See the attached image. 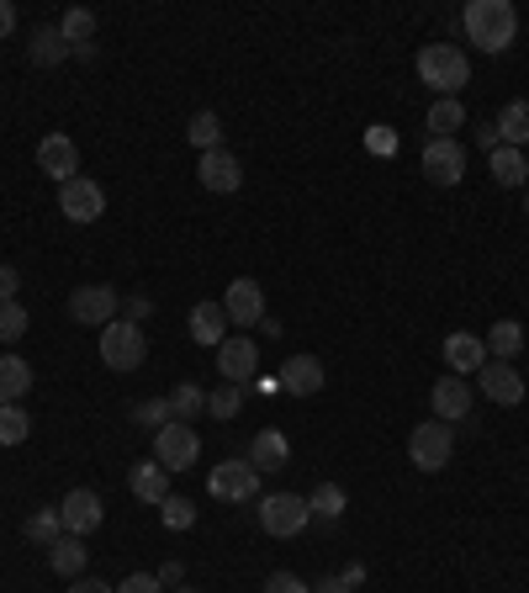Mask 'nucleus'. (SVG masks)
I'll return each mask as SVG.
<instances>
[{"instance_id": "f257e3e1", "label": "nucleus", "mask_w": 529, "mask_h": 593, "mask_svg": "<svg viewBox=\"0 0 529 593\" xmlns=\"http://www.w3.org/2000/svg\"><path fill=\"white\" fill-rule=\"evenodd\" d=\"M461 32L482 54H503L519 37V11H514V0H471L461 11Z\"/></svg>"}, {"instance_id": "f03ea898", "label": "nucleus", "mask_w": 529, "mask_h": 593, "mask_svg": "<svg viewBox=\"0 0 529 593\" xmlns=\"http://www.w3.org/2000/svg\"><path fill=\"white\" fill-rule=\"evenodd\" d=\"M413 64H418V80L435 96H461L471 86V59L466 48H455V43H424Z\"/></svg>"}, {"instance_id": "7ed1b4c3", "label": "nucleus", "mask_w": 529, "mask_h": 593, "mask_svg": "<svg viewBox=\"0 0 529 593\" xmlns=\"http://www.w3.org/2000/svg\"><path fill=\"white\" fill-rule=\"evenodd\" d=\"M95 350H101V366H106V371H138V366L148 360V339H144V328L138 324L112 318V324L101 328Z\"/></svg>"}, {"instance_id": "20e7f679", "label": "nucleus", "mask_w": 529, "mask_h": 593, "mask_svg": "<svg viewBox=\"0 0 529 593\" xmlns=\"http://www.w3.org/2000/svg\"><path fill=\"white\" fill-rule=\"evenodd\" d=\"M450 456H455V424L429 418V424H418V429L408 435V461L418 467V472H444Z\"/></svg>"}, {"instance_id": "39448f33", "label": "nucleus", "mask_w": 529, "mask_h": 593, "mask_svg": "<svg viewBox=\"0 0 529 593\" xmlns=\"http://www.w3.org/2000/svg\"><path fill=\"white\" fill-rule=\"evenodd\" d=\"M196 456H202V435L176 418V424H165L159 435H154V461L165 467V472H191L196 467Z\"/></svg>"}, {"instance_id": "423d86ee", "label": "nucleus", "mask_w": 529, "mask_h": 593, "mask_svg": "<svg viewBox=\"0 0 529 593\" xmlns=\"http://www.w3.org/2000/svg\"><path fill=\"white\" fill-rule=\"evenodd\" d=\"M307 519H313V508L302 493H270L260 504V525L264 535H275V540H292V535L307 530Z\"/></svg>"}, {"instance_id": "0eeeda50", "label": "nucleus", "mask_w": 529, "mask_h": 593, "mask_svg": "<svg viewBox=\"0 0 529 593\" xmlns=\"http://www.w3.org/2000/svg\"><path fill=\"white\" fill-rule=\"evenodd\" d=\"M206 493L223 499V504H249L260 493V472L249 467V456L244 461H223V467H212V477H206Z\"/></svg>"}, {"instance_id": "6e6552de", "label": "nucleus", "mask_w": 529, "mask_h": 593, "mask_svg": "<svg viewBox=\"0 0 529 593\" xmlns=\"http://www.w3.org/2000/svg\"><path fill=\"white\" fill-rule=\"evenodd\" d=\"M117 307H122L117 287H75L69 292V318L86 328H106L117 318Z\"/></svg>"}, {"instance_id": "1a4fd4ad", "label": "nucleus", "mask_w": 529, "mask_h": 593, "mask_svg": "<svg viewBox=\"0 0 529 593\" xmlns=\"http://www.w3.org/2000/svg\"><path fill=\"white\" fill-rule=\"evenodd\" d=\"M255 371H260V345L244 339V334H228V339L217 345V377L234 382V387H249Z\"/></svg>"}, {"instance_id": "9d476101", "label": "nucleus", "mask_w": 529, "mask_h": 593, "mask_svg": "<svg viewBox=\"0 0 529 593\" xmlns=\"http://www.w3.org/2000/svg\"><path fill=\"white\" fill-rule=\"evenodd\" d=\"M59 519H64V535H80V540H86V535L101 530L106 504H101V493H95V488H75V493H64Z\"/></svg>"}, {"instance_id": "9b49d317", "label": "nucleus", "mask_w": 529, "mask_h": 593, "mask_svg": "<svg viewBox=\"0 0 529 593\" xmlns=\"http://www.w3.org/2000/svg\"><path fill=\"white\" fill-rule=\"evenodd\" d=\"M424 176L435 186H461L466 176V144L461 138H429L424 144Z\"/></svg>"}, {"instance_id": "f8f14e48", "label": "nucleus", "mask_w": 529, "mask_h": 593, "mask_svg": "<svg viewBox=\"0 0 529 593\" xmlns=\"http://www.w3.org/2000/svg\"><path fill=\"white\" fill-rule=\"evenodd\" d=\"M59 212L69 223H95L101 212H106V191L95 186L90 176H75L59 186Z\"/></svg>"}, {"instance_id": "ddd939ff", "label": "nucleus", "mask_w": 529, "mask_h": 593, "mask_svg": "<svg viewBox=\"0 0 529 593\" xmlns=\"http://www.w3.org/2000/svg\"><path fill=\"white\" fill-rule=\"evenodd\" d=\"M476 382H482V392H487L493 403H503V409H519V403H525V377H519L514 360H487V366L476 371Z\"/></svg>"}, {"instance_id": "4468645a", "label": "nucleus", "mask_w": 529, "mask_h": 593, "mask_svg": "<svg viewBox=\"0 0 529 593\" xmlns=\"http://www.w3.org/2000/svg\"><path fill=\"white\" fill-rule=\"evenodd\" d=\"M196 180H202L206 191H217V197H234L238 186H244V165H238V154L228 148H212L196 159Z\"/></svg>"}, {"instance_id": "2eb2a0df", "label": "nucleus", "mask_w": 529, "mask_h": 593, "mask_svg": "<svg viewBox=\"0 0 529 593\" xmlns=\"http://www.w3.org/2000/svg\"><path fill=\"white\" fill-rule=\"evenodd\" d=\"M37 170L48 180H75L80 176V148H75V138H64V133H48L43 144H37Z\"/></svg>"}, {"instance_id": "dca6fc26", "label": "nucleus", "mask_w": 529, "mask_h": 593, "mask_svg": "<svg viewBox=\"0 0 529 593\" xmlns=\"http://www.w3.org/2000/svg\"><path fill=\"white\" fill-rule=\"evenodd\" d=\"M223 313H228V324H234V328L260 324V318H264V292H260V281L238 276L234 287L223 292Z\"/></svg>"}, {"instance_id": "f3484780", "label": "nucleus", "mask_w": 529, "mask_h": 593, "mask_svg": "<svg viewBox=\"0 0 529 593\" xmlns=\"http://www.w3.org/2000/svg\"><path fill=\"white\" fill-rule=\"evenodd\" d=\"M275 382L286 387L292 398H313V392H324L328 387V371L318 356H292L281 371H275Z\"/></svg>"}, {"instance_id": "a211bd4d", "label": "nucleus", "mask_w": 529, "mask_h": 593, "mask_svg": "<svg viewBox=\"0 0 529 593\" xmlns=\"http://www.w3.org/2000/svg\"><path fill=\"white\" fill-rule=\"evenodd\" d=\"M429 409H435V418H444V424H461V418L471 414V382H461L455 371L440 377V382L429 387Z\"/></svg>"}, {"instance_id": "6ab92c4d", "label": "nucleus", "mask_w": 529, "mask_h": 593, "mask_svg": "<svg viewBox=\"0 0 529 593\" xmlns=\"http://www.w3.org/2000/svg\"><path fill=\"white\" fill-rule=\"evenodd\" d=\"M444 366H450L455 377H476V371L487 366V345H482L471 328H455V334H444Z\"/></svg>"}, {"instance_id": "aec40b11", "label": "nucleus", "mask_w": 529, "mask_h": 593, "mask_svg": "<svg viewBox=\"0 0 529 593\" xmlns=\"http://www.w3.org/2000/svg\"><path fill=\"white\" fill-rule=\"evenodd\" d=\"M191 339L206 345V350H217V345L228 339V313H223V302H217V296H206V302L191 307Z\"/></svg>"}, {"instance_id": "412c9836", "label": "nucleus", "mask_w": 529, "mask_h": 593, "mask_svg": "<svg viewBox=\"0 0 529 593\" xmlns=\"http://www.w3.org/2000/svg\"><path fill=\"white\" fill-rule=\"evenodd\" d=\"M286 461H292V440L281 429H260L249 445V467L255 472H286Z\"/></svg>"}, {"instance_id": "4be33fe9", "label": "nucleus", "mask_w": 529, "mask_h": 593, "mask_svg": "<svg viewBox=\"0 0 529 593\" xmlns=\"http://www.w3.org/2000/svg\"><path fill=\"white\" fill-rule=\"evenodd\" d=\"M127 488H133L138 504H165V499H170V472L148 456V461H138V467L127 472Z\"/></svg>"}, {"instance_id": "5701e85b", "label": "nucleus", "mask_w": 529, "mask_h": 593, "mask_svg": "<svg viewBox=\"0 0 529 593\" xmlns=\"http://www.w3.org/2000/svg\"><path fill=\"white\" fill-rule=\"evenodd\" d=\"M86 562H90V551H86V540L80 535H59L54 546H48V567L59 572V578H86Z\"/></svg>"}, {"instance_id": "b1692460", "label": "nucleus", "mask_w": 529, "mask_h": 593, "mask_svg": "<svg viewBox=\"0 0 529 593\" xmlns=\"http://www.w3.org/2000/svg\"><path fill=\"white\" fill-rule=\"evenodd\" d=\"M424 127H429V138H455V133L466 127V107H461V96H435Z\"/></svg>"}, {"instance_id": "393cba45", "label": "nucleus", "mask_w": 529, "mask_h": 593, "mask_svg": "<svg viewBox=\"0 0 529 593\" xmlns=\"http://www.w3.org/2000/svg\"><path fill=\"white\" fill-rule=\"evenodd\" d=\"M32 392V366L22 356H0V409L22 403Z\"/></svg>"}, {"instance_id": "a878e982", "label": "nucleus", "mask_w": 529, "mask_h": 593, "mask_svg": "<svg viewBox=\"0 0 529 593\" xmlns=\"http://www.w3.org/2000/svg\"><path fill=\"white\" fill-rule=\"evenodd\" d=\"M487 170H493V180H498V186H525L529 180V159H525V148H493V154H487Z\"/></svg>"}, {"instance_id": "bb28decb", "label": "nucleus", "mask_w": 529, "mask_h": 593, "mask_svg": "<svg viewBox=\"0 0 529 593\" xmlns=\"http://www.w3.org/2000/svg\"><path fill=\"white\" fill-rule=\"evenodd\" d=\"M487 360H519V350H525V328L514 324V318H498V324L487 328Z\"/></svg>"}, {"instance_id": "cd10ccee", "label": "nucleus", "mask_w": 529, "mask_h": 593, "mask_svg": "<svg viewBox=\"0 0 529 593\" xmlns=\"http://www.w3.org/2000/svg\"><path fill=\"white\" fill-rule=\"evenodd\" d=\"M59 37L69 43V48H86V43H95V11H86V5H69L59 16Z\"/></svg>"}, {"instance_id": "c85d7f7f", "label": "nucleus", "mask_w": 529, "mask_h": 593, "mask_svg": "<svg viewBox=\"0 0 529 593\" xmlns=\"http://www.w3.org/2000/svg\"><path fill=\"white\" fill-rule=\"evenodd\" d=\"M498 138L508 148H525L529 144V101H508L498 112Z\"/></svg>"}, {"instance_id": "c756f323", "label": "nucleus", "mask_w": 529, "mask_h": 593, "mask_svg": "<svg viewBox=\"0 0 529 593\" xmlns=\"http://www.w3.org/2000/svg\"><path fill=\"white\" fill-rule=\"evenodd\" d=\"M307 508H313V519L334 525V519L350 508V499H345V488H339V482H318V488H313V499H307Z\"/></svg>"}, {"instance_id": "7c9ffc66", "label": "nucleus", "mask_w": 529, "mask_h": 593, "mask_svg": "<svg viewBox=\"0 0 529 593\" xmlns=\"http://www.w3.org/2000/svg\"><path fill=\"white\" fill-rule=\"evenodd\" d=\"M22 535H27L32 546H43V551H48V546H54V540L64 535L59 508H37V514H27V525H22Z\"/></svg>"}, {"instance_id": "2f4dec72", "label": "nucleus", "mask_w": 529, "mask_h": 593, "mask_svg": "<svg viewBox=\"0 0 529 593\" xmlns=\"http://www.w3.org/2000/svg\"><path fill=\"white\" fill-rule=\"evenodd\" d=\"M64 59H69V43L59 37V27H37V32H32V64H43V69H48V64H64Z\"/></svg>"}, {"instance_id": "473e14b6", "label": "nucleus", "mask_w": 529, "mask_h": 593, "mask_svg": "<svg viewBox=\"0 0 529 593\" xmlns=\"http://www.w3.org/2000/svg\"><path fill=\"white\" fill-rule=\"evenodd\" d=\"M185 138L202 148V154L223 148V118H217V112H196V118H191V127H185Z\"/></svg>"}, {"instance_id": "72a5a7b5", "label": "nucleus", "mask_w": 529, "mask_h": 593, "mask_svg": "<svg viewBox=\"0 0 529 593\" xmlns=\"http://www.w3.org/2000/svg\"><path fill=\"white\" fill-rule=\"evenodd\" d=\"M133 424H144V429H165V424H176V409H170V398H144V403H133Z\"/></svg>"}, {"instance_id": "f704fd0d", "label": "nucleus", "mask_w": 529, "mask_h": 593, "mask_svg": "<svg viewBox=\"0 0 529 593\" xmlns=\"http://www.w3.org/2000/svg\"><path fill=\"white\" fill-rule=\"evenodd\" d=\"M170 409H176V418H185V424H191L196 414H206V392L196 382H180L176 392H170Z\"/></svg>"}, {"instance_id": "c9c22d12", "label": "nucleus", "mask_w": 529, "mask_h": 593, "mask_svg": "<svg viewBox=\"0 0 529 593\" xmlns=\"http://www.w3.org/2000/svg\"><path fill=\"white\" fill-rule=\"evenodd\" d=\"M32 435V418L22 403H11V409H0V445H22Z\"/></svg>"}, {"instance_id": "e433bc0d", "label": "nucleus", "mask_w": 529, "mask_h": 593, "mask_svg": "<svg viewBox=\"0 0 529 593\" xmlns=\"http://www.w3.org/2000/svg\"><path fill=\"white\" fill-rule=\"evenodd\" d=\"M238 409H244V387L223 382L217 392H206V414H212V418H234Z\"/></svg>"}, {"instance_id": "4c0bfd02", "label": "nucleus", "mask_w": 529, "mask_h": 593, "mask_svg": "<svg viewBox=\"0 0 529 593\" xmlns=\"http://www.w3.org/2000/svg\"><path fill=\"white\" fill-rule=\"evenodd\" d=\"M27 307L22 302H0V345H16L22 334H27Z\"/></svg>"}, {"instance_id": "58836bf2", "label": "nucleus", "mask_w": 529, "mask_h": 593, "mask_svg": "<svg viewBox=\"0 0 529 593\" xmlns=\"http://www.w3.org/2000/svg\"><path fill=\"white\" fill-rule=\"evenodd\" d=\"M159 508H165V525H170V530H191V525H196V504H191V499H176V493H170Z\"/></svg>"}, {"instance_id": "ea45409f", "label": "nucleus", "mask_w": 529, "mask_h": 593, "mask_svg": "<svg viewBox=\"0 0 529 593\" xmlns=\"http://www.w3.org/2000/svg\"><path fill=\"white\" fill-rule=\"evenodd\" d=\"M117 593H170V589H165L154 572H133V578H122L117 583Z\"/></svg>"}, {"instance_id": "a19ab883", "label": "nucleus", "mask_w": 529, "mask_h": 593, "mask_svg": "<svg viewBox=\"0 0 529 593\" xmlns=\"http://www.w3.org/2000/svg\"><path fill=\"white\" fill-rule=\"evenodd\" d=\"M264 593H313V589H307L296 572H270V578H264Z\"/></svg>"}, {"instance_id": "79ce46f5", "label": "nucleus", "mask_w": 529, "mask_h": 593, "mask_svg": "<svg viewBox=\"0 0 529 593\" xmlns=\"http://www.w3.org/2000/svg\"><path fill=\"white\" fill-rule=\"evenodd\" d=\"M16 292H22V276H16V266H0V302H16Z\"/></svg>"}, {"instance_id": "37998d69", "label": "nucleus", "mask_w": 529, "mask_h": 593, "mask_svg": "<svg viewBox=\"0 0 529 593\" xmlns=\"http://www.w3.org/2000/svg\"><path fill=\"white\" fill-rule=\"evenodd\" d=\"M476 148H482V154H493V148H503L498 122H482V127H476Z\"/></svg>"}, {"instance_id": "c03bdc74", "label": "nucleus", "mask_w": 529, "mask_h": 593, "mask_svg": "<svg viewBox=\"0 0 529 593\" xmlns=\"http://www.w3.org/2000/svg\"><path fill=\"white\" fill-rule=\"evenodd\" d=\"M154 578H159L165 589H180V583H185V567H180V562H165L159 572H154Z\"/></svg>"}, {"instance_id": "a18cd8bd", "label": "nucleus", "mask_w": 529, "mask_h": 593, "mask_svg": "<svg viewBox=\"0 0 529 593\" xmlns=\"http://www.w3.org/2000/svg\"><path fill=\"white\" fill-rule=\"evenodd\" d=\"M69 593H117V589H112V583H101V578H75Z\"/></svg>"}, {"instance_id": "49530a36", "label": "nucleus", "mask_w": 529, "mask_h": 593, "mask_svg": "<svg viewBox=\"0 0 529 593\" xmlns=\"http://www.w3.org/2000/svg\"><path fill=\"white\" fill-rule=\"evenodd\" d=\"M148 313H154L148 296H127V324H138V318H148Z\"/></svg>"}, {"instance_id": "de8ad7c7", "label": "nucleus", "mask_w": 529, "mask_h": 593, "mask_svg": "<svg viewBox=\"0 0 529 593\" xmlns=\"http://www.w3.org/2000/svg\"><path fill=\"white\" fill-rule=\"evenodd\" d=\"M11 32H16V5L0 0V37H11Z\"/></svg>"}, {"instance_id": "09e8293b", "label": "nucleus", "mask_w": 529, "mask_h": 593, "mask_svg": "<svg viewBox=\"0 0 529 593\" xmlns=\"http://www.w3.org/2000/svg\"><path fill=\"white\" fill-rule=\"evenodd\" d=\"M371 148H376V154H397V133H382V127H376V133H371Z\"/></svg>"}, {"instance_id": "8fccbe9b", "label": "nucleus", "mask_w": 529, "mask_h": 593, "mask_svg": "<svg viewBox=\"0 0 529 593\" xmlns=\"http://www.w3.org/2000/svg\"><path fill=\"white\" fill-rule=\"evenodd\" d=\"M313 593H354L350 583H345V578H339V572H334V578H324V583H318V589Z\"/></svg>"}, {"instance_id": "3c124183", "label": "nucleus", "mask_w": 529, "mask_h": 593, "mask_svg": "<svg viewBox=\"0 0 529 593\" xmlns=\"http://www.w3.org/2000/svg\"><path fill=\"white\" fill-rule=\"evenodd\" d=\"M339 578H345V583H350V589H360V583H365V567L354 562V567H350V572H339Z\"/></svg>"}, {"instance_id": "603ef678", "label": "nucleus", "mask_w": 529, "mask_h": 593, "mask_svg": "<svg viewBox=\"0 0 529 593\" xmlns=\"http://www.w3.org/2000/svg\"><path fill=\"white\" fill-rule=\"evenodd\" d=\"M170 593H196V589H185V583H180V589H170Z\"/></svg>"}, {"instance_id": "864d4df0", "label": "nucleus", "mask_w": 529, "mask_h": 593, "mask_svg": "<svg viewBox=\"0 0 529 593\" xmlns=\"http://www.w3.org/2000/svg\"><path fill=\"white\" fill-rule=\"evenodd\" d=\"M525 212H529V197H525Z\"/></svg>"}]
</instances>
